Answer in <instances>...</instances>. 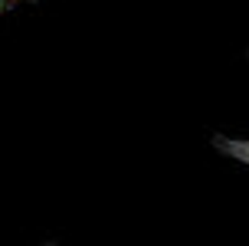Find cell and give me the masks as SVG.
<instances>
[{"instance_id":"obj_1","label":"cell","mask_w":249,"mask_h":246,"mask_svg":"<svg viewBox=\"0 0 249 246\" xmlns=\"http://www.w3.org/2000/svg\"><path fill=\"white\" fill-rule=\"evenodd\" d=\"M216 148L223 151V154H230V158L243 161V164H249V141H236V138H216Z\"/></svg>"},{"instance_id":"obj_2","label":"cell","mask_w":249,"mask_h":246,"mask_svg":"<svg viewBox=\"0 0 249 246\" xmlns=\"http://www.w3.org/2000/svg\"><path fill=\"white\" fill-rule=\"evenodd\" d=\"M20 3H36V0H0V17L7 10H13V7H20Z\"/></svg>"},{"instance_id":"obj_3","label":"cell","mask_w":249,"mask_h":246,"mask_svg":"<svg viewBox=\"0 0 249 246\" xmlns=\"http://www.w3.org/2000/svg\"><path fill=\"white\" fill-rule=\"evenodd\" d=\"M46 246H53V243H46Z\"/></svg>"}]
</instances>
